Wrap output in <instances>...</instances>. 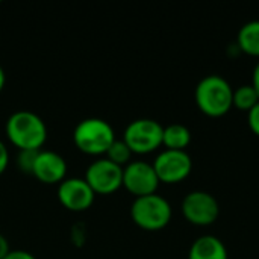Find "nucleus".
I'll return each mask as SVG.
<instances>
[{"instance_id":"nucleus-12","label":"nucleus","mask_w":259,"mask_h":259,"mask_svg":"<svg viewBox=\"0 0 259 259\" xmlns=\"http://www.w3.org/2000/svg\"><path fill=\"white\" fill-rule=\"evenodd\" d=\"M228 249L225 243L211 234L200 235L190 247L188 259H228Z\"/></svg>"},{"instance_id":"nucleus-10","label":"nucleus","mask_w":259,"mask_h":259,"mask_svg":"<svg viewBox=\"0 0 259 259\" xmlns=\"http://www.w3.org/2000/svg\"><path fill=\"white\" fill-rule=\"evenodd\" d=\"M96 194L82 178H67L58 185V200L71 212H83L94 203Z\"/></svg>"},{"instance_id":"nucleus-18","label":"nucleus","mask_w":259,"mask_h":259,"mask_svg":"<svg viewBox=\"0 0 259 259\" xmlns=\"http://www.w3.org/2000/svg\"><path fill=\"white\" fill-rule=\"evenodd\" d=\"M71 243L76 246V247H82L87 241V228L82 225V223H76L73 228H71Z\"/></svg>"},{"instance_id":"nucleus-15","label":"nucleus","mask_w":259,"mask_h":259,"mask_svg":"<svg viewBox=\"0 0 259 259\" xmlns=\"http://www.w3.org/2000/svg\"><path fill=\"white\" fill-rule=\"evenodd\" d=\"M259 102V96L255 90V87L250 83L240 85L237 90H234V97H232V106H237L241 111H250Z\"/></svg>"},{"instance_id":"nucleus-5","label":"nucleus","mask_w":259,"mask_h":259,"mask_svg":"<svg viewBox=\"0 0 259 259\" xmlns=\"http://www.w3.org/2000/svg\"><path fill=\"white\" fill-rule=\"evenodd\" d=\"M164 126L153 118H137L131 121L123 134V141L137 155H146L162 144Z\"/></svg>"},{"instance_id":"nucleus-14","label":"nucleus","mask_w":259,"mask_h":259,"mask_svg":"<svg viewBox=\"0 0 259 259\" xmlns=\"http://www.w3.org/2000/svg\"><path fill=\"white\" fill-rule=\"evenodd\" d=\"M237 41L243 52L259 56V20H250L244 23L238 30Z\"/></svg>"},{"instance_id":"nucleus-24","label":"nucleus","mask_w":259,"mask_h":259,"mask_svg":"<svg viewBox=\"0 0 259 259\" xmlns=\"http://www.w3.org/2000/svg\"><path fill=\"white\" fill-rule=\"evenodd\" d=\"M5 85H6V74H5V70H3V67L0 65V93L3 91Z\"/></svg>"},{"instance_id":"nucleus-20","label":"nucleus","mask_w":259,"mask_h":259,"mask_svg":"<svg viewBox=\"0 0 259 259\" xmlns=\"http://www.w3.org/2000/svg\"><path fill=\"white\" fill-rule=\"evenodd\" d=\"M8 165H9V150L6 144L0 140V176L6 171Z\"/></svg>"},{"instance_id":"nucleus-7","label":"nucleus","mask_w":259,"mask_h":259,"mask_svg":"<svg viewBox=\"0 0 259 259\" xmlns=\"http://www.w3.org/2000/svg\"><path fill=\"white\" fill-rule=\"evenodd\" d=\"M159 184V178L150 162L137 159L123 167V187L135 197L155 194Z\"/></svg>"},{"instance_id":"nucleus-3","label":"nucleus","mask_w":259,"mask_h":259,"mask_svg":"<svg viewBox=\"0 0 259 259\" xmlns=\"http://www.w3.org/2000/svg\"><path fill=\"white\" fill-rule=\"evenodd\" d=\"M115 140L114 127L106 120L97 117L79 121L73 131L74 146L90 156H105Z\"/></svg>"},{"instance_id":"nucleus-6","label":"nucleus","mask_w":259,"mask_h":259,"mask_svg":"<svg viewBox=\"0 0 259 259\" xmlns=\"http://www.w3.org/2000/svg\"><path fill=\"white\" fill-rule=\"evenodd\" d=\"M83 179L96 196H109L123 187V167L102 156L88 165Z\"/></svg>"},{"instance_id":"nucleus-23","label":"nucleus","mask_w":259,"mask_h":259,"mask_svg":"<svg viewBox=\"0 0 259 259\" xmlns=\"http://www.w3.org/2000/svg\"><path fill=\"white\" fill-rule=\"evenodd\" d=\"M252 85L255 87V90H256V93H258V96H259V62L255 65V68H253V74H252Z\"/></svg>"},{"instance_id":"nucleus-13","label":"nucleus","mask_w":259,"mask_h":259,"mask_svg":"<svg viewBox=\"0 0 259 259\" xmlns=\"http://www.w3.org/2000/svg\"><path fill=\"white\" fill-rule=\"evenodd\" d=\"M191 141V131L188 126L182 123H171L164 127L162 134V144L165 149L171 150H185Z\"/></svg>"},{"instance_id":"nucleus-11","label":"nucleus","mask_w":259,"mask_h":259,"mask_svg":"<svg viewBox=\"0 0 259 259\" xmlns=\"http://www.w3.org/2000/svg\"><path fill=\"white\" fill-rule=\"evenodd\" d=\"M67 161L53 150H39L35 158L32 176L46 185H59L67 179Z\"/></svg>"},{"instance_id":"nucleus-1","label":"nucleus","mask_w":259,"mask_h":259,"mask_svg":"<svg viewBox=\"0 0 259 259\" xmlns=\"http://www.w3.org/2000/svg\"><path fill=\"white\" fill-rule=\"evenodd\" d=\"M9 143L20 152H38L47 141V126L44 120L32 111L20 109L11 114L5 124Z\"/></svg>"},{"instance_id":"nucleus-21","label":"nucleus","mask_w":259,"mask_h":259,"mask_svg":"<svg viewBox=\"0 0 259 259\" xmlns=\"http://www.w3.org/2000/svg\"><path fill=\"white\" fill-rule=\"evenodd\" d=\"M3 259H36L35 255L26 250H11Z\"/></svg>"},{"instance_id":"nucleus-22","label":"nucleus","mask_w":259,"mask_h":259,"mask_svg":"<svg viewBox=\"0 0 259 259\" xmlns=\"http://www.w3.org/2000/svg\"><path fill=\"white\" fill-rule=\"evenodd\" d=\"M11 252V247H9V243L6 240V237H3L0 234V259H3L8 253Z\"/></svg>"},{"instance_id":"nucleus-2","label":"nucleus","mask_w":259,"mask_h":259,"mask_svg":"<svg viewBox=\"0 0 259 259\" xmlns=\"http://www.w3.org/2000/svg\"><path fill=\"white\" fill-rule=\"evenodd\" d=\"M234 88L228 79L220 74L211 73L203 76L194 91V99L199 109L211 117L226 114L232 106Z\"/></svg>"},{"instance_id":"nucleus-9","label":"nucleus","mask_w":259,"mask_h":259,"mask_svg":"<svg viewBox=\"0 0 259 259\" xmlns=\"http://www.w3.org/2000/svg\"><path fill=\"white\" fill-rule=\"evenodd\" d=\"M182 212L188 222L206 226L217 220L220 206L217 199L211 193L203 190H194L184 197Z\"/></svg>"},{"instance_id":"nucleus-4","label":"nucleus","mask_w":259,"mask_h":259,"mask_svg":"<svg viewBox=\"0 0 259 259\" xmlns=\"http://www.w3.org/2000/svg\"><path fill=\"white\" fill-rule=\"evenodd\" d=\"M134 223L144 231H159L171 220V205L159 194L135 197L131 205Z\"/></svg>"},{"instance_id":"nucleus-8","label":"nucleus","mask_w":259,"mask_h":259,"mask_svg":"<svg viewBox=\"0 0 259 259\" xmlns=\"http://www.w3.org/2000/svg\"><path fill=\"white\" fill-rule=\"evenodd\" d=\"M159 182L176 184L184 181L193 168V159L187 150H162L153 161Z\"/></svg>"},{"instance_id":"nucleus-16","label":"nucleus","mask_w":259,"mask_h":259,"mask_svg":"<svg viewBox=\"0 0 259 259\" xmlns=\"http://www.w3.org/2000/svg\"><path fill=\"white\" fill-rule=\"evenodd\" d=\"M132 150L127 147V144L123 140H115L112 143V146L109 147V150L106 152L105 158H108L111 162L120 165V167H126L131 162L132 158Z\"/></svg>"},{"instance_id":"nucleus-19","label":"nucleus","mask_w":259,"mask_h":259,"mask_svg":"<svg viewBox=\"0 0 259 259\" xmlns=\"http://www.w3.org/2000/svg\"><path fill=\"white\" fill-rule=\"evenodd\" d=\"M249 114V117H247V120H249V126H250V129L259 135V102L247 112Z\"/></svg>"},{"instance_id":"nucleus-17","label":"nucleus","mask_w":259,"mask_h":259,"mask_svg":"<svg viewBox=\"0 0 259 259\" xmlns=\"http://www.w3.org/2000/svg\"><path fill=\"white\" fill-rule=\"evenodd\" d=\"M38 152H32V150L20 152L18 156H17V167H18V170L23 171V173H26V175H32L33 164H35V158H36V153Z\"/></svg>"}]
</instances>
